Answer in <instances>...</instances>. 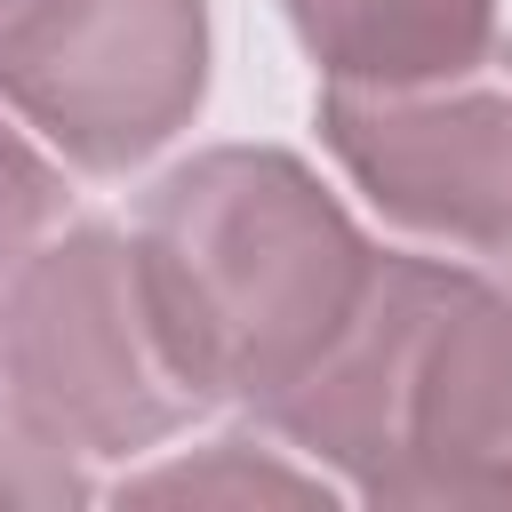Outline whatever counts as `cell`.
<instances>
[{"label":"cell","instance_id":"cell-6","mask_svg":"<svg viewBox=\"0 0 512 512\" xmlns=\"http://www.w3.org/2000/svg\"><path fill=\"white\" fill-rule=\"evenodd\" d=\"M376 504H512V280L448 288Z\"/></svg>","mask_w":512,"mask_h":512},{"label":"cell","instance_id":"cell-2","mask_svg":"<svg viewBox=\"0 0 512 512\" xmlns=\"http://www.w3.org/2000/svg\"><path fill=\"white\" fill-rule=\"evenodd\" d=\"M0 392L72 456H136L200 416L152 328L128 232L72 224L0 280Z\"/></svg>","mask_w":512,"mask_h":512},{"label":"cell","instance_id":"cell-4","mask_svg":"<svg viewBox=\"0 0 512 512\" xmlns=\"http://www.w3.org/2000/svg\"><path fill=\"white\" fill-rule=\"evenodd\" d=\"M320 136L344 176L408 232L512 256V40L464 72L400 88H320Z\"/></svg>","mask_w":512,"mask_h":512},{"label":"cell","instance_id":"cell-9","mask_svg":"<svg viewBox=\"0 0 512 512\" xmlns=\"http://www.w3.org/2000/svg\"><path fill=\"white\" fill-rule=\"evenodd\" d=\"M56 208H64V184H56V168L0 120V280L40 248V232L56 224Z\"/></svg>","mask_w":512,"mask_h":512},{"label":"cell","instance_id":"cell-10","mask_svg":"<svg viewBox=\"0 0 512 512\" xmlns=\"http://www.w3.org/2000/svg\"><path fill=\"white\" fill-rule=\"evenodd\" d=\"M88 480L72 448H56L8 392H0V504H72Z\"/></svg>","mask_w":512,"mask_h":512},{"label":"cell","instance_id":"cell-7","mask_svg":"<svg viewBox=\"0 0 512 512\" xmlns=\"http://www.w3.org/2000/svg\"><path fill=\"white\" fill-rule=\"evenodd\" d=\"M280 8L336 88H400L464 72L496 40V0H280Z\"/></svg>","mask_w":512,"mask_h":512},{"label":"cell","instance_id":"cell-8","mask_svg":"<svg viewBox=\"0 0 512 512\" xmlns=\"http://www.w3.org/2000/svg\"><path fill=\"white\" fill-rule=\"evenodd\" d=\"M120 496H328L320 472H296L280 456H256L248 440H216L184 464H160V472H136Z\"/></svg>","mask_w":512,"mask_h":512},{"label":"cell","instance_id":"cell-5","mask_svg":"<svg viewBox=\"0 0 512 512\" xmlns=\"http://www.w3.org/2000/svg\"><path fill=\"white\" fill-rule=\"evenodd\" d=\"M464 280V264H432V256H376L352 320L328 336V352L264 408V424L304 448L312 464H328L352 496L376 504L392 448H400V408H408V376L416 352L448 304V288Z\"/></svg>","mask_w":512,"mask_h":512},{"label":"cell","instance_id":"cell-3","mask_svg":"<svg viewBox=\"0 0 512 512\" xmlns=\"http://www.w3.org/2000/svg\"><path fill=\"white\" fill-rule=\"evenodd\" d=\"M208 96V0H0V104L72 168L128 176Z\"/></svg>","mask_w":512,"mask_h":512},{"label":"cell","instance_id":"cell-1","mask_svg":"<svg viewBox=\"0 0 512 512\" xmlns=\"http://www.w3.org/2000/svg\"><path fill=\"white\" fill-rule=\"evenodd\" d=\"M128 240L152 328L200 408L248 400L256 416L328 352L376 272L320 176L272 144H216L168 168Z\"/></svg>","mask_w":512,"mask_h":512}]
</instances>
